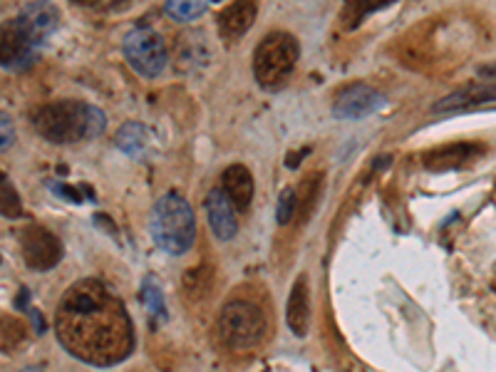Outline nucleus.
Here are the masks:
<instances>
[{
	"mask_svg": "<svg viewBox=\"0 0 496 372\" xmlns=\"http://www.w3.org/2000/svg\"><path fill=\"white\" fill-rule=\"evenodd\" d=\"M308 154H310V146H303L300 151H293V154L285 156V166H288V169H298V166H300V161H303V156H308Z\"/></svg>",
	"mask_w": 496,
	"mask_h": 372,
	"instance_id": "bb28decb",
	"label": "nucleus"
},
{
	"mask_svg": "<svg viewBox=\"0 0 496 372\" xmlns=\"http://www.w3.org/2000/svg\"><path fill=\"white\" fill-rule=\"evenodd\" d=\"M55 333L67 353L95 368H112L134 350L127 308L97 278H82L67 288L55 313Z\"/></svg>",
	"mask_w": 496,
	"mask_h": 372,
	"instance_id": "f257e3e1",
	"label": "nucleus"
},
{
	"mask_svg": "<svg viewBox=\"0 0 496 372\" xmlns=\"http://www.w3.org/2000/svg\"><path fill=\"white\" fill-rule=\"evenodd\" d=\"M298 57H300V45L293 35L275 30L268 33L255 47L253 55V75L260 87H278L293 72Z\"/></svg>",
	"mask_w": 496,
	"mask_h": 372,
	"instance_id": "20e7f679",
	"label": "nucleus"
},
{
	"mask_svg": "<svg viewBox=\"0 0 496 372\" xmlns=\"http://www.w3.org/2000/svg\"><path fill=\"white\" fill-rule=\"evenodd\" d=\"M479 75H482V77H492V80H496V62H492V65H482V67H479Z\"/></svg>",
	"mask_w": 496,
	"mask_h": 372,
	"instance_id": "c756f323",
	"label": "nucleus"
},
{
	"mask_svg": "<svg viewBox=\"0 0 496 372\" xmlns=\"http://www.w3.org/2000/svg\"><path fill=\"white\" fill-rule=\"evenodd\" d=\"M390 156H380V159H375V169H385V164H390Z\"/></svg>",
	"mask_w": 496,
	"mask_h": 372,
	"instance_id": "2f4dec72",
	"label": "nucleus"
},
{
	"mask_svg": "<svg viewBox=\"0 0 496 372\" xmlns=\"http://www.w3.org/2000/svg\"><path fill=\"white\" fill-rule=\"evenodd\" d=\"M255 20V3L253 0H233L228 8L218 13V33L223 40H238Z\"/></svg>",
	"mask_w": 496,
	"mask_h": 372,
	"instance_id": "ddd939ff",
	"label": "nucleus"
},
{
	"mask_svg": "<svg viewBox=\"0 0 496 372\" xmlns=\"http://www.w3.org/2000/svg\"><path fill=\"white\" fill-rule=\"evenodd\" d=\"M206 216L208 226L218 241H231L238 231V208L228 198L221 186L211 188L206 196Z\"/></svg>",
	"mask_w": 496,
	"mask_h": 372,
	"instance_id": "9b49d317",
	"label": "nucleus"
},
{
	"mask_svg": "<svg viewBox=\"0 0 496 372\" xmlns=\"http://www.w3.org/2000/svg\"><path fill=\"white\" fill-rule=\"evenodd\" d=\"M149 231L154 243L164 253L181 256L196 241V218L194 208L189 206L181 193L169 191L154 203L149 218Z\"/></svg>",
	"mask_w": 496,
	"mask_h": 372,
	"instance_id": "7ed1b4c3",
	"label": "nucleus"
},
{
	"mask_svg": "<svg viewBox=\"0 0 496 372\" xmlns=\"http://www.w3.org/2000/svg\"><path fill=\"white\" fill-rule=\"evenodd\" d=\"M25 301H28V291L23 288V291H20V296H18V301H15V306H18L20 311H25V308H28V306H25Z\"/></svg>",
	"mask_w": 496,
	"mask_h": 372,
	"instance_id": "7c9ffc66",
	"label": "nucleus"
},
{
	"mask_svg": "<svg viewBox=\"0 0 496 372\" xmlns=\"http://www.w3.org/2000/svg\"><path fill=\"white\" fill-rule=\"evenodd\" d=\"M95 223H102V231H107V233H112V236H117V228H114V223H112V218H107V216H102V213H97L95 216Z\"/></svg>",
	"mask_w": 496,
	"mask_h": 372,
	"instance_id": "c85d7f7f",
	"label": "nucleus"
},
{
	"mask_svg": "<svg viewBox=\"0 0 496 372\" xmlns=\"http://www.w3.org/2000/svg\"><path fill=\"white\" fill-rule=\"evenodd\" d=\"M20 241V253L28 268L33 271H50L62 261V241L55 233L43 226H28L18 236Z\"/></svg>",
	"mask_w": 496,
	"mask_h": 372,
	"instance_id": "0eeeda50",
	"label": "nucleus"
},
{
	"mask_svg": "<svg viewBox=\"0 0 496 372\" xmlns=\"http://www.w3.org/2000/svg\"><path fill=\"white\" fill-rule=\"evenodd\" d=\"M114 144L119 146V151H124V154L129 156H139L147 151L149 146V132L144 124L139 122H127L122 124V129L117 132V137H114Z\"/></svg>",
	"mask_w": 496,
	"mask_h": 372,
	"instance_id": "6ab92c4d",
	"label": "nucleus"
},
{
	"mask_svg": "<svg viewBox=\"0 0 496 372\" xmlns=\"http://www.w3.org/2000/svg\"><path fill=\"white\" fill-rule=\"evenodd\" d=\"M208 3L211 0H166L164 10L169 18L179 20V23H191L206 13Z\"/></svg>",
	"mask_w": 496,
	"mask_h": 372,
	"instance_id": "aec40b11",
	"label": "nucleus"
},
{
	"mask_svg": "<svg viewBox=\"0 0 496 372\" xmlns=\"http://www.w3.org/2000/svg\"><path fill=\"white\" fill-rule=\"evenodd\" d=\"M323 184V174L320 171H315V174H310L305 181H303V201L298 203V211H300V216H298V221L305 223L308 216L313 213V208H315L318 203V196H320V186Z\"/></svg>",
	"mask_w": 496,
	"mask_h": 372,
	"instance_id": "412c9836",
	"label": "nucleus"
},
{
	"mask_svg": "<svg viewBox=\"0 0 496 372\" xmlns=\"http://www.w3.org/2000/svg\"><path fill=\"white\" fill-rule=\"evenodd\" d=\"M208 60V43L201 33H184L176 43V65L179 70H194V67H203Z\"/></svg>",
	"mask_w": 496,
	"mask_h": 372,
	"instance_id": "f3484780",
	"label": "nucleus"
},
{
	"mask_svg": "<svg viewBox=\"0 0 496 372\" xmlns=\"http://www.w3.org/2000/svg\"><path fill=\"white\" fill-rule=\"evenodd\" d=\"M211 3H223V0H211Z\"/></svg>",
	"mask_w": 496,
	"mask_h": 372,
	"instance_id": "72a5a7b5",
	"label": "nucleus"
},
{
	"mask_svg": "<svg viewBox=\"0 0 496 372\" xmlns=\"http://www.w3.org/2000/svg\"><path fill=\"white\" fill-rule=\"evenodd\" d=\"M395 0H348V5L343 8L340 13V28L343 30H355L360 28V25L365 23V20L370 18V15L380 13V10H385L388 5H393Z\"/></svg>",
	"mask_w": 496,
	"mask_h": 372,
	"instance_id": "a211bd4d",
	"label": "nucleus"
},
{
	"mask_svg": "<svg viewBox=\"0 0 496 372\" xmlns=\"http://www.w3.org/2000/svg\"><path fill=\"white\" fill-rule=\"evenodd\" d=\"M10 144H13V122H10V117L3 112V151L10 149Z\"/></svg>",
	"mask_w": 496,
	"mask_h": 372,
	"instance_id": "cd10ccee",
	"label": "nucleus"
},
{
	"mask_svg": "<svg viewBox=\"0 0 496 372\" xmlns=\"http://www.w3.org/2000/svg\"><path fill=\"white\" fill-rule=\"evenodd\" d=\"M308 321H310V296H308L305 276H300L290 288L288 306H285V323H288L290 333L303 338L308 333Z\"/></svg>",
	"mask_w": 496,
	"mask_h": 372,
	"instance_id": "2eb2a0df",
	"label": "nucleus"
},
{
	"mask_svg": "<svg viewBox=\"0 0 496 372\" xmlns=\"http://www.w3.org/2000/svg\"><path fill=\"white\" fill-rule=\"evenodd\" d=\"M385 94H380L375 87L368 85H353L343 90L333 102V114L338 119H363L368 114H375L385 107Z\"/></svg>",
	"mask_w": 496,
	"mask_h": 372,
	"instance_id": "1a4fd4ad",
	"label": "nucleus"
},
{
	"mask_svg": "<svg viewBox=\"0 0 496 372\" xmlns=\"http://www.w3.org/2000/svg\"><path fill=\"white\" fill-rule=\"evenodd\" d=\"M72 3H77V5H95V3H99V0H72Z\"/></svg>",
	"mask_w": 496,
	"mask_h": 372,
	"instance_id": "473e14b6",
	"label": "nucleus"
},
{
	"mask_svg": "<svg viewBox=\"0 0 496 372\" xmlns=\"http://www.w3.org/2000/svg\"><path fill=\"white\" fill-rule=\"evenodd\" d=\"M57 23H60V15H57V8L50 3V0H35V3H28L23 10H20L18 18H15V25L20 28V33L38 47L48 43L50 35L55 33Z\"/></svg>",
	"mask_w": 496,
	"mask_h": 372,
	"instance_id": "6e6552de",
	"label": "nucleus"
},
{
	"mask_svg": "<svg viewBox=\"0 0 496 372\" xmlns=\"http://www.w3.org/2000/svg\"><path fill=\"white\" fill-rule=\"evenodd\" d=\"M221 188L228 193L233 206L238 211H248L250 198H253V176L243 164H231L221 174Z\"/></svg>",
	"mask_w": 496,
	"mask_h": 372,
	"instance_id": "dca6fc26",
	"label": "nucleus"
},
{
	"mask_svg": "<svg viewBox=\"0 0 496 372\" xmlns=\"http://www.w3.org/2000/svg\"><path fill=\"white\" fill-rule=\"evenodd\" d=\"M38 45H33L20 28L13 23H5L0 30V62L5 70H25L38 60Z\"/></svg>",
	"mask_w": 496,
	"mask_h": 372,
	"instance_id": "9d476101",
	"label": "nucleus"
},
{
	"mask_svg": "<svg viewBox=\"0 0 496 372\" xmlns=\"http://www.w3.org/2000/svg\"><path fill=\"white\" fill-rule=\"evenodd\" d=\"M484 154L482 144H474V141H454V144H442L437 149L427 151L422 156V164L430 171H452L467 166L472 159Z\"/></svg>",
	"mask_w": 496,
	"mask_h": 372,
	"instance_id": "f8f14e48",
	"label": "nucleus"
},
{
	"mask_svg": "<svg viewBox=\"0 0 496 372\" xmlns=\"http://www.w3.org/2000/svg\"><path fill=\"white\" fill-rule=\"evenodd\" d=\"M265 333V318L255 303L228 301L218 316V335L233 350H246L260 343Z\"/></svg>",
	"mask_w": 496,
	"mask_h": 372,
	"instance_id": "39448f33",
	"label": "nucleus"
},
{
	"mask_svg": "<svg viewBox=\"0 0 496 372\" xmlns=\"http://www.w3.org/2000/svg\"><path fill=\"white\" fill-rule=\"evenodd\" d=\"M295 211H298V193L293 188H283L278 198V211H275L280 226H288V223L293 221Z\"/></svg>",
	"mask_w": 496,
	"mask_h": 372,
	"instance_id": "393cba45",
	"label": "nucleus"
},
{
	"mask_svg": "<svg viewBox=\"0 0 496 372\" xmlns=\"http://www.w3.org/2000/svg\"><path fill=\"white\" fill-rule=\"evenodd\" d=\"M142 298L147 303L149 313H154L156 318H166V308H164V298H161V291L156 286V281L151 278H144V286H142Z\"/></svg>",
	"mask_w": 496,
	"mask_h": 372,
	"instance_id": "5701e85b",
	"label": "nucleus"
},
{
	"mask_svg": "<svg viewBox=\"0 0 496 372\" xmlns=\"http://www.w3.org/2000/svg\"><path fill=\"white\" fill-rule=\"evenodd\" d=\"M0 211H3L5 218H18L23 213V201H20L15 186L8 181V176L3 174V188H0Z\"/></svg>",
	"mask_w": 496,
	"mask_h": 372,
	"instance_id": "4be33fe9",
	"label": "nucleus"
},
{
	"mask_svg": "<svg viewBox=\"0 0 496 372\" xmlns=\"http://www.w3.org/2000/svg\"><path fill=\"white\" fill-rule=\"evenodd\" d=\"M52 191L57 193V196L67 198V201L72 203H82V193H80V186H65V184H50Z\"/></svg>",
	"mask_w": 496,
	"mask_h": 372,
	"instance_id": "a878e982",
	"label": "nucleus"
},
{
	"mask_svg": "<svg viewBox=\"0 0 496 372\" xmlns=\"http://www.w3.org/2000/svg\"><path fill=\"white\" fill-rule=\"evenodd\" d=\"M489 102H496V85H469L435 102L432 112H457V109H472Z\"/></svg>",
	"mask_w": 496,
	"mask_h": 372,
	"instance_id": "4468645a",
	"label": "nucleus"
},
{
	"mask_svg": "<svg viewBox=\"0 0 496 372\" xmlns=\"http://www.w3.org/2000/svg\"><path fill=\"white\" fill-rule=\"evenodd\" d=\"M33 124L40 137L57 144H70L80 139H95L104 132V114L97 107L75 99L43 104L35 109Z\"/></svg>",
	"mask_w": 496,
	"mask_h": 372,
	"instance_id": "f03ea898",
	"label": "nucleus"
},
{
	"mask_svg": "<svg viewBox=\"0 0 496 372\" xmlns=\"http://www.w3.org/2000/svg\"><path fill=\"white\" fill-rule=\"evenodd\" d=\"M28 330L20 321H10V318H3V350H15L18 345H23Z\"/></svg>",
	"mask_w": 496,
	"mask_h": 372,
	"instance_id": "b1692460",
	"label": "nucleus"
},
{
	"mask_svg": "<svg viewBox=\"0 0 496 372\" xmlns=\"http://www.w3.org/2000/svg\"><path fill=\"white\" fill-rule=\"evenodd\" d=\"M122 52L127 57L129 67L142 77H156L164 72L166 62H169V50L166 43L156 30L139 28L124 38Z\"/></svg>",
	"mask_w": 496,
	"mask_h": 372,
	"instance_id": "423d86ee",
	"label": "nucleus"
}]
</instances>
